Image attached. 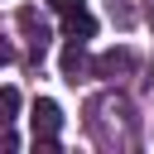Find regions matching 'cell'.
I'll return each instance as SVG.
<instances>
[{"mask_svg": "<svg viewBox=\"0 0 154 154\" xmlns=\"http://www.w3.org/2000/svg\"><path fill=\"white\" fill-rule=\"evenodd\" d=\"M29 125H34V140H58V130H63V106H58V101H48V96H38V101H34Z\"/></svg>", "mask_w": 154, "mask_h": 154, "instance_id": "obj_1", "label": "cell"}, {"mask_svg": "<svg viewBox=\"0 0 154 154\" xmlns=\"http://www.w3.org/2000/svg\"><path fill=\"white\" fill-rule=\"evenodd\" d=\"M58 67H63V77H67V82H82V77H87V67H96V63L87 58L82 38H72V43L63 48V63H58Z\"/></svg>", "mask_w": 154, "mask_h": 154, "instance_id": "obj_2", "label": "cell"}, {"mask_svg": "<svg viewBox=\"0 0 154 154\" xmlns=\"http://www.w3.org/2000/svg\"><path fill=\"white\" fill-rule=\"evenodd\" d=\"M63 34H67V38H91V34H96V19H91V10H87V5L67 10V14H63Z\"/></svg>", "mask_w": 154, "mask_h": 154, "instance_id": "obj_3", "label": "cell"}, {"mask_svg": "<svg viewBox=\"0 0 154 154\" xmlns=\"http://www.w3.org/2000/svg\"><path fill=\"white\" fill-rule=\"evenodd\" d=\"M19 29L29 34V48H34V58L48 48V24L38 19V10H19Z\"/></svg>", "mask_w": 154, "mask_h": 154, "instance_id": "obj_4", "label": "cell"}, {"mask_svg": "<svg viewBox=\"0 0 154 154\" xmlns=\"http://www.w3.org/2000/svg\"><path fill=\"white\" fill-rule=\"evenodd\" d=\"M135 67V53L130 48H106L101 58H96V72L101 77H120V72H130Z\"/></svg>", "mask_w": 154, "mask_h": 154, "instance_id": "obj_5", "label": "cell"}, {"mask_svg": "<svg viewBox=\"0 0 154 154\" xmlns=\"http://www.w3.org/2000/svg\"><path fill=\"white\" fill-rule=\"evenodd\" d=\"M19 116V91L14 87H0V125H10Z\"/></svg>", "mask_w": 154, "mask_h": 154, "instance_id": "obj_6", "label": "cell"}, {"mask_svg": "<svg viewBox=\"0 0 154 154\" xmlns=\"http://www.w3.org/2000/svg\"><path fill=\"white\" fill-rule=\"evenodd\" d=\"M48 5H53L58 14H67V10H77V5H87V0H48Z\"/></svg>", "mask_w": 154, "mask_h": 154, "instance_id": "obj_7", "label": "cell"}, {"mask_svg": "<svg viewBox=\"0 0 154 154\" xmlns=\"http://www.w3.org/2000/svg\"><path fill=\"white\" fill-rule=\"evenodd\" d=\"M10 63H14V48H10L5 38H0V67H10Z\"/></svg>", "mask_w": 154, "mask_h": 154, "instance_id": "obj_8", "label": "cell"}]
</instances>
